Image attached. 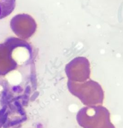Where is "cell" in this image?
Returning a JSON list of instances; mask_svg holds the SVG:
<instances>
[{
	"mask_svg": "<svg viewBox=\"0 0 123 128\" xmlns=\"http://www.w3.org/2000/svg\"><path fill=\"white\" fill-rule=\"evenodd\" d=\"M16 6V0H0V20L12 14Z\"/></svg>",
	"mask_w": 123,
	"mask_h": 128,
	"instance_id": "cell-1",
	"label": "cell"
}]
</instances>
